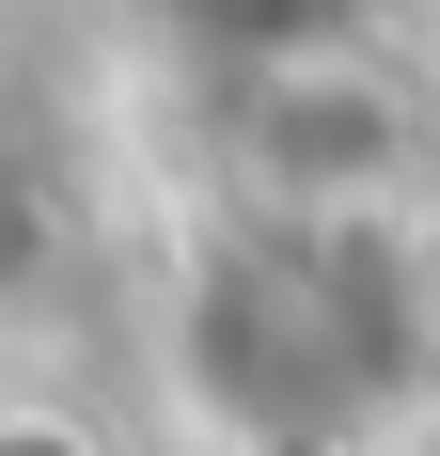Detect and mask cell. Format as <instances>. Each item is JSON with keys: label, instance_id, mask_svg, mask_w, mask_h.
<instances>
[{"label": "cell", "instance_id": "1", "mask_svg": "<svg viewBox=\"0 0 440 456\" xmlns=\"http://www.w3.org/2000/svg\"><path fill=\"white\" fill-rule=\"evenodd\" d=\"M158 378L236 456H378L440 425V268L409 221L220 205L158 299Z\"/></svg>", "mask_w": 440, "mask_h": 456}, {"label": "cell", "instance_id": "2", "mask_svg": "<svg viewBox=\"0 0 440 456\" xmlns=\"http://www.w3.org/2000/svg\"><path fill=\"white\" fill-rule=\"evenodd\" d=\"M409 174H425V126L378 63H267L236 79V205H283V221H409Z\"/></svg>", "mask_w": 440, "mask_h": 456}, {"label": "cell", "instance_id": "3", "mask_svg": "<svg viewBox=\"0 0 440 456\" xmlns=\"http://www.w3.org/2000/svg\"><path fill=\"white\" fill-rule=\"evenodd\" d=\"M0 456H110V425L63 394H0Z\"/></svg>", "mask_w": 440, "mask_h": 456}]
</instances>
